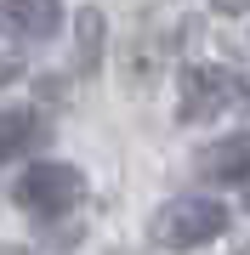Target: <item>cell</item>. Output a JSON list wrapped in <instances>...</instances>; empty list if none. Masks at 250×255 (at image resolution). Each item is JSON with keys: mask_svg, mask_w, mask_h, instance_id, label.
I'll return each instance as SVG.
<instances>
[{"mask_svg": "<svg viewBox=\"0 0 250 255\" xmlns=\"http://www.w3.org/2000/svg\"><path fill=\"white\" fill-rule=\"evenodd\" d=\"M40 142H46V119L34 108H0V164L28 159Z\"/></svg>", "mask_w": 250, "mask_h": 255, "instance_id": "cell-6", "label": "cell"}, {"mask_svg": "<svg viewBox=\"0 0 250 255\" xmlns=\"http://www.w3.org/2000/svg\"><path fill=\"white\" fill-rule=\"evenodd\" d=\"M245 204H250V193H245Z\"/></svg>", "mask_w": 250, "mask_h": 255, "instance_id": "cell-9", "label": "cell"}, {"mask_svg": "<svg viewBox=\"0 0 250 255\" xmlns=\"http://www.w3.org/2000/svg\"><path fill=\"white\" fill-rule=\"evenodd\" d=\"M63 28V0H0V34L40 46Z\"/></svg>", "mask_w": 250, "mask_h": 255, "instance_id": "cell-4", "label": "cell"}, {"mask_svg": "<svg viewBox=\"0 0 250 255\" xmlns=\"http://www.w3.org/2000/svg\"><path fill=\"white\" fill-rule=\"evenodd\" d=\"M211 6H216V11H228V17H245L250 0H211Z\"/></svg>", "mask_w": 250, "mask_h": 255, "instance_id": "cell-8", "label": "cell"}, {"mask_svg": "<svg viewBox=\"0 0 250 255\" xmlns=\"http://www.w3.org/2000/svg\"><path fill=\"white\" fill-rule=\"evenodd\" d=\"M194 164H199V176H211V182H250V130L211 142Z\"/></svg>", "mask_w": 250, "mask_h": 255, "instance_id": "cell-5", "label": "cell"}, {"mask_svg": "<svg viewBox=\"0 0 250 255\" xmlns=\"http://www.w3.org/2000/svg\"><path fill=\"white\" fill-rule=\"evenodd\" d=\"M182 119L188 125H199V119H222L228 108H239V102L250 97L245 91V80L233 68L222 63H194V68H182Z\"/></svg>", "mask_w": 250, "mask_h": 255, "instance_id": "cell-3", "label": "cell"}, {"mask_svg": "<svg viewBox=\"0 0 250 255\" xmlns=\"http://www.w3.org/2000/svg\"><path fill=\"white\" fill-rule=\"evenodd\" d=\"M148 233H154V244H165V250H199V244H211V238L228 233V210L216 199H171L154 216Z\"/></svg>", "mask_w": 250, "mask_h": 255, "instance_id": "cell-2", "label": "cell"}, {"mask_svg": "<svg viewBox=\"0 0 250 255\" xmlns=\"http://www.w3.org/2000/svg\"><path fill=\"white\" fill-rule=\"evenodd\" d=\"M102 57V11H80V74H91Z\"/></svg>", "mask_w": 250, "mask_h": 255, "instance_id": "cell-7", "label": "cell"}, {"mask_svg": "<svg viewBox=\"0 0 250 255\" xmlns=\"http://www.w3.org/2000/svg\"><path fill=\"white\" fill-rule=\"evenodd\" d=\"M11 199H17V210H28V216L57 221V216H68V210L85 199V176L74 164H28L17 182H11Z\"/></svg>", "mask_w": 250, "mask_h": 255, "instance_id": "cell-1", "label": "cell"}]
</instances>
